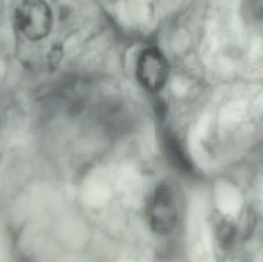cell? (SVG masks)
<instances>
[{
  "instance_id": "obj_6",
  "label": "cell",
  "mask_w": 263,
  "mask_h": 262,
  "mask_svg": "<svg viewBox=\"0 0 263 262\" xmlns=\"http://www.w3.org/2000/svg\"><path fill=\"white\" fill-rule=\"evenodd\" d=\"M243 9L251 18L263 20V0H245Z\"/></svg>"
},
{
  "instance_id": "obj_1",
  "label": "cell",
  "mask_w": 263,
  "mask_h": 262,
  "mask_svg": "<svg viewBox=\"0 0 263 262\" xmlns=\"http://www.w3.org/2000/svg\"><path fill=\"white\" fill-rule=\"evenodd\" d=\"M15 24L31 41L46 38L52 26V13L44 0H23L15 14Z\"/></svg>"
},
{
  "instance_id": "obj_2",
  "label": "cell",
  "mask_w": 263,
  "mask_h": 262,
  "mask_svg": "<svg viewBox=\"0 0 263 262\" xmlns=\"http://www.w3.org/2000/svg\"><path fill=\"white\" fill-rule=\"evenodd\" d=\"M136 75L145 90L152 93L162 90L170 76V66L163 52L156 46L144 49L136 62Z\"/></svg>"
},
{
  "instance_id": "obj_4",
  "label": "cell",
  "mask_w": 263,
  "mask_h": 262,
  "mask_svg": "<svg viewBox=\"0 0 263 262\" xmlns=\"http://www.w3.org/2000/svg\"><path fill=\"white\" fill-rule=\"evenodd\" d=\"M164 147L172 164L178 169L188 172L192 169V165L185 155V151L178 138L171 133L164 135Z\"/></svg>"
},
{
  "instance_id": "obj_5",
  "label": "cell",
  "mask_w": 263,
  "mask_h": 262,
  "mask_svg": "<svg viewBox=\"0 0 263 262\" xmlns=\"http://www.w3.org/2000/svg\"><path fill=\"white\" fill-rule=\"evenodd\" d=\"M236 225L233 218L227 216L221 217L216 223V235L222 246L231 244L236 236Z\"/></svg>"
},
{
  "instance_id": "obj_3",
  "label": "cell",
  "mask_w": 263,
  "mask_h": 262,
  "mask_svg": "<svg viewBox=\"0 0 263 262\" xmlns=\"http://www.w3.org/2000/svg\"><path fill=\"white\" fill-rule=\"evenodd\" d=\"M178 216L174 191L168 185L157 186L148 208V221L152 230L159 235L170 233L177 223Z\"/></svg>"
}]
</instances>
